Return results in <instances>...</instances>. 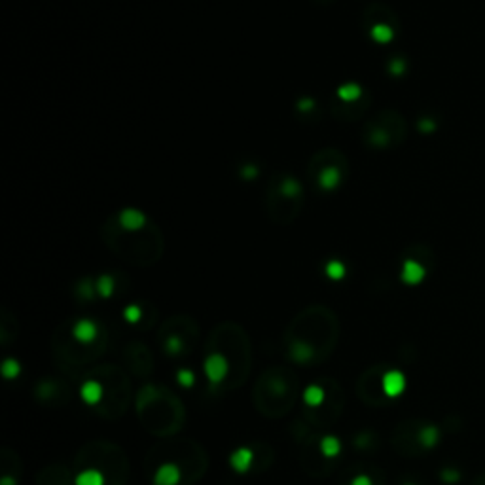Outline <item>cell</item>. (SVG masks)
Instances as JSON below:
<instances>
[{
  "label": "cell",
  "mask_w": 485,
  "mask_h": 485,
  "mask_svg": "<svg viewBox=\"0 0 485 485\" xmlns=\"http://www.w3.org/2000/svg\"><path fill=\"white\" fill-rule=\"evenodd\" d=\"M105 245L131 266H154L163 256L165 237L152 218L137 208H124L100 228Z\"/></svg>",
  "instance_id": "cell-1"
},
{
  "label": "cell",
  "mask_w": 485,
  "mask_h": 485,
  "mask_svg": "<svg viewBox=\"0 0 485 485\" xmlns=\"http://www.w3.org/2000/svg\"><path fill=\"white\" fill-rule=\"evenodd\" d=\"M303 186L290 173H279L271 178L268 188V215L275 224H290L303 208Z\"/></svg>",
  "instance_id": "cell-2"
},
{
  "label": "cell",
  "mask_w": 485,
  "mask_h": 485,
  "mask_svg": "<svg viewBox=\"0 0 485 485\" xmlns=\"http://www.w3.org/2000/svg\"><path fill=\"white\" fill-rule=\"evenodd\" d=\"M349 177V162L338 148L319 150L308 165V178L321 192H336Z\"/></svg>",
  "instance_id": "cell-3"
},
{
  "label": "cell",
  "mask_w": 485,
  "mask_h": 485,
  "mask_svg": "<svg viewBox=\"0 0 485 485\" xmlns=\"http://www.w3.org/2000/svg\"><path fill=\"white\" fill-rule=\"evenodd\" d=\"M406 137V122L398 112H381L374 116L364 127V140L368 147L385 150L398 147Z\"/></svg>",
  "instance_id": "cell-4"
},
{
  "label": "cell",
  "mask_w": 485,
  "mask_h": 485,
  "mask_svg": "<svg viewBox=\"0 0 485 485\" xmlns=\"http://www.w3.org/2000/svg\"><path fill=\"white\" fill-rule=\"evenodd\" d=\"M364 27L368 29L370 36L376 40V42L387 44V42H391V40L394 39V34H396V17H394V14H391L387 19L385 17L374 19V17L366 14V17H364Z\"/></svg>",
  "instance_id": "cell-5"
},
{
  "label": "cell",
  "mask_w": 485,
  "mask_h": 485,
  "mask_svg": "<svg viewBox=\"0 0 485 485\" xmlns=\"http://www.w3.org/2000/svg\"><path fill=\"white\" fill-rule=\"evenodd\" d=\"M205 370H207L208 379L218 383V381H222V379L226 378V374H228V362H226V358H224L222 354H213V356H208L207 358Z\"/></svg>",
  "instance_id": "cell-6"
},
{
  "label": "cell",
  "mask_w": 485,
  "mask_h": 485,
  "mask_svg": "<svg viewBox=\"0 0 485 485\" xmlns=\"http://www.w3.org/2000/svg\"><path fill=\"white\" fill-rule=\"evenodd\" d=\"M404 389V378L398 371H389L383 378V391L387 396H398Z\"/></svg>",
  "instance_id": "cell-7"
},
{
  "label": "cell",
  "mask_w": 485,
  "mask_h": 485,
  "mask_svg": "<svg viewBox=\"0 0 485 485\" xmlns=\"http://www.w3.org/2000/svg\"><path fill=\"white\" fill-rule=\"evenodd\" d=\"M180 479V470L173 464H165L155 474V485H175Z\"/></svg>",
  "instance_id": "cell-8"
},
{
  "label": "cell",
  "mask_w": 485,
  "mask_h": 485,
  "mask_svg": "<svg viewBox=\"0 0 485 485\" xmlns=\"http://www.w3.org/2000/svg\"><path fill=\"white\" fill-rule=\"evenodd\" d=\"M97 336V326L91 321H80L74 326V338L80 341H91Z\"/></svg>",
  "instance_id": "cell-9"
},
{
  "label": "cell",
  "mask_w": 485,
  "mask_h": 485,
  "mask_svg": "<svg viewBox=\"0 0 485 485\" xmlns=\"http://www.w3.org/2000/svg\"><path fill=\"white\" fill-rule=\"evenodd\" d=\"M423 277H424V270L421 263L413 262V260H409V262L404 263V281H406V283L416 285V283H419Z\"/></svg>",
  "instance_id": "cell-10"
},
{
  "label": "cell",
  "mask_w": 485,
  "mask_h": 485,
  "mask_svg": "<svg viewBox=\"0 0 485 485\" xmlns=\"http://www.w3.org/2000/svg\"><path fill=\"white\" fill-rule=\"evenodd\" d=\"M250 461H252V453H250L248 449H239V451H235V453L231 455V466L237 468L239 472L247 470Z\"/></svg>",
  "instance_id": "cell-11"
},
{
  "label": "cell",
  "mask_w": 485,
  "mask_h": 485,
  "mask_svg": "<svg viewBox=\"0 0 485 485\" xmlns=\"http://www.w3.org/2000/svg\"><path fill=\"white\" fill-rule=\"evenodd\" d=\"M76 485H103V474L97 470H84L78 474Z\"/></svg>",
  "instance_id": "cell-12"
},
{
  "label": "cell",
  "mask_w": 485,
  "mask_h": 485,
  "mask_svg": "<svg viewBox=\"0 0 485 485\" xmlns=\"http://www.w3.org/2000/svg\"><path fill=\"white\" fill-rule=\"evenodd\" d=\"M100 394H103V391H100L99 383H95V381H87L84 385V389H82V396H84V400L89 402V404L99 402Z\"/></svg>",
  "instance_id": "cell-13"
},
{
  "label": "cell",
  "mask_w": 485,
  "mask_h": 485,
  "mask_svg": "<svg viewBox=\"0 0 485 485\" xmlns=\"http://www.w3.org/2000/svg\"><path fill=\"white\" fill-rule=\"evenodd\" d=\"M303 398H305V402H308L309 406H319V404H321L324 398L323 389H321V387H316V385L309 387L308 391L303 393Z\"/></svg>",
  "instance_id": "cell-14"
},
{
  "label": "cell",
  "mask_w": 485,
  "mask_h": 485,
  "mask_svg": "<svg viewBox=\"0 0 485 485\" xmlns=\"http://www.w3.org/2000/svg\"><path fill=\"white\" fill-rule=\"evenodd\" d=\"M323 453L326 455V457H334V455H338L339 451V442L336 438H324L323 440Z\"/></svg>",
  "instance_id": "cell-15"
},
{
  "label": "cell",
  "mask_w": 485,
  "mask_h": 485,
  "mask_svg": "<svg viewBox=\"0 0 485 485\" xmlns=\"http://www.w3.org/2000/svg\"><path fill=\"white\" fill-rule=\"evenodd\" d=\"M4 376L6 378H16L17 376V371H19V366H17V362H14V360H8L6 364H4Z\"/></svg>",
  "instance_id": "cell-16"
},
{
  "label": "cell",
  "mask_w": 485,
  "mask_h": 485,
  "mask_svg": "<svg viewBox=\"0 0 485 485\" xmlns=\"http://www.w3.org/2000/svg\"><path fill=\"white\" fill-rule=\"evenodd\" d=\"M178 381H180V385H192L193 376L190 371H180V374H178Z\"/></svg>",
  "instance_id": "cell-17"
},
{
  "label": "cell",
  "mask_w": 485,
  "mask_h": 485,
  "mask_svg": "<svg viewBox=\"0 0 485 485\" xmlns=\"http://www.w3.org/2000/svg\"><path fill=\"white\" fill-rule=\"evenodd\" d=\"M125 315H127V319H129V321H139V309H137V308H129V309H127V313H125Z\"/></svg>",
  "instance_id": "cell-18"
},
{
  "label": "cell",
  "mask_w": 485,
  "mask_h": 485,
  "mask_svg": "<svg viewBox=\"0 0 485 485\" xmlns=\"http://www.w3.org/2000/svg\"><path fill=\"white\" fill-rule=\"evenodd\" d=\"M353 485H371V482L366 476H358L353 482Z\"/></svg>",
  "instance_id": "cell-19"
},
{
  "label": "cell",
  "mask_w": 485,
  "mask_h": 485,
  "mask_svg": "<svg viewBox=\"0 0 485 485\" xmlns=\"http://www.w3.org/2000/svg\"><path fill=\"white\" fill-rule=\"evenodd\" d=\"M472 485H485V472H484V474H479V476H477L476 479H474V484H472Z\"/></svg>",
  "instance_id": "cell-20"
}]
</instances>
